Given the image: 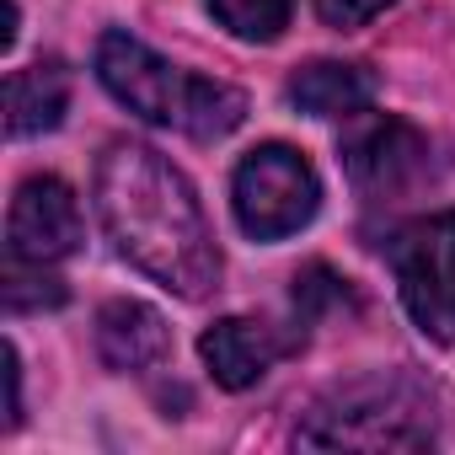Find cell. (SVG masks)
Masks as SVG:
<instances>
[{
  "instance_id": "obj_4",
  "label": "cell",
  "mask_w": 455,
  "mask_h": 455,
  "mask_svg": "<svg viewBox=\"0 0 455 455\" xmlns=\"http://www.w3.org/2000/svg\"><path fill=\"white\" fill-rule=\"evenodd\" d=\"M231 204H236V225L252 242H284L300 225L316 220L322 209V182L311 172V161L295 145H258L231 182Z\"/></svg>"
},
{
  "instance_id": "obj_12",
  "label": "cell",
  "mask_w": 455,
  "mask_h": 455,
  "mask_svg": "<svg viewBox=\"0 0 455 455\" xmlns=\"http://www.w3.org/2000/svg\"><path fill=\"white\" fill-rule=\"evenodd\" d=\"M214 22L242 44H274L290 28L295 0H209Z\"/></svg>"
},
{
  "instance_id": "obj_9",
  "label": "cell",
  "mask_w": 455,
  "mask_h": 455,
  "mask_svg": "<svg viewBox=\"0 0 455 455\" xmlns=\"http://www.w3.org/2000/svg\"><path fill=\"white\" fill-rule=\"evenodd\" d=\"M166 348H172V332H166L161 311H150L140 300H108L97 311V354L108 370H124V375L150 370L166 359Z\"/></svg>"
},
{
  "instance_id": "obj_3",
  "label": "cell",
  "mask_w": 455,
  "mask_h": 455,
  "mask_svg": "<svg viewBox=\"0 0 455 455\" xmlns=\"http://www.w3.org/2000/svg\"><path fill=\"white\" fill-rule=\"evenodd\" d=\"M295 439L306 450H423L434 444V402L407 375H370L316 402Z\"/></svg>"
},
{
  "instance_id": "obj_10",
  "label": "cell",
  "mask_w": 455,
  "mask_h": 455,
  "mask_svg": "<svg viewBox=\"0 0 455 455\" xmlns=\"http://www.w3.org/2000/svg\"><path fill=\"white\" fill-rule=\"evenodd\" d=\"M284 97L311 118H354L375 102V76L348 60H311L290 76Z\"/></svg>"
},
{
  "instance_id": "obj_8",
  "label": "cell",
  "mask_w": 455,
  "mask_h": 455,
  "mask_svg": "<svg viewBox=\"0 0 455 455\" xmlns=\"http://www.w3.org/2000/svg\"><path fill=\"white\" fill-rule=\"evenodd\" d=\"M306 338L300 332H284L274 322H258V316H225L214 322L204 338H198V354L209 364V375L225 386V391H247L258 386L284 354H295Z\"/></svg>"
},
{
  "instance_id": "obj_14",
  "label": "cell",
  "mask_w": 455,
  "mask_h": 455,
  "mask_svg": "<svg viewBox=\"0 0 455 455\" xmlns=\"http://www.w3.org/2000/svg\"><path fill=\"white\" fill-rule=\"evenodd\" d=\"M332 306H348V284H343L332 268H322V263L300 268V274H295V311H300V322H316V316L332 311Z\"/></svg>"
},
{
  "instance_id": "obj_11",
  "label": "cell",
  "mask_w": 455,
  "mask_h": 455,
  "mask_svg": "<svg viewBox=\"0 0 455 455\" xmlns=\"http://www.w3.org/2000/svg\"><path fill=\"white\" fill-rule=\"evenodd\" d=\"M65 108H70V70L60 60H38V65L6 76V134L12 140L60 129Z\"/></svg>"
},
{
  "instance_id": "obj_5",
  "label": "cell",
  "mask_w": 455,
  "mask_h": 455,
  "mask_svg": "<svg viewBox=\"0 0 455 455\" xmlns=\"http://www.w3.org/2000/svg\"><path fill=\"white\" fill-rule=\"evenodd\" d=\"M402 306L423 338L455 343V209L423 214L386 242Z\"/></svg>"
},
{
  "instance_id": "obj_2",
  "label": "cell",
  "mask_w": 455,
  "mask_h": 455,
  "mask_svg": "<svg viewBox=\"0 0 455 455\" xmlns=\"http://www.w3.org/2000/svg\"><path fill=\"white\" fill-rule=\"evenodd\" d=\"M97 81L145 124L161 129H182L188 140H225L231 129H242L247 118V97L225 81H204L188 76L177 65H166L156 49H145L129 33H102L97 44Z\"/></svg>"
},
{
  "instance_id": "obj_6",
  "label": "cell",
  "mask_w": 455,
  "mask_h": 455,
  "mask_svg": "<svg viewBox=\"0 0 455 455\" xmlns=\"http://www.w3.org/2000/svg\"><path fill=\"white\" fill-rule=\"evenodd\" d=\"M343 172L354 193H364L370 204L396 198L428 172V140L402 118L354 113V129L343 134Z\"/></svg>"
},
{
  "instance_id": "obj_16",
  "label": "cell",
  "mask_w": 455,
  "mask_h": 455,
  "mask_svg": "<svg viewBox=\"0 0 455 455\" xmlns=\"http://www.w3.org/2000/svg\"><path fill=\"white\" fill-rule=\"evenodd\" d=\"M22 423V364H17V348L6 343V428Z\"/></svg>"
},
{
  "instance_id": "obj_17",
  "label": "cell",
  "mask_w": 455,
  "mask_h": 455,
  "mask_svg": "<svg viewBox=\"0 0 455 455\" xmlns=\"http://www.w3.org/2000/svg\"><path fill=\"white\" fill-rule=\"evenodd\" d=\"M17 44V0H6V28H0V49Z\"/></svg>"
},
{
  "instance_id": "obj_1",
  "label": "cell",
  "mask_w": 455,
  "mask_h": 455,
  "mask_svg": "<svg viewBox=\"0 0 455 455\" xmlns=\"http://www.w3.org/2000/svg\"><path fill=\"white\" fill-rule=\"evenodd\" d=\"M97 214L118 258L177 300H204L220 290V247L204 204L161 150L134 140L108 145L97 161Z\"/></svg>"
},
{
  "instance_id": "obj_15",
  "label": "cell",
  "mask_w": 455,
  "mask_h": 455,
  "mask_svg": "<svg viewBox=\"0 0 455 455\" xmlns=\"http://www.w3.org/2000/svg\"><path fill=\"white\" fill-rule=\"evenodd\" d=\"M386 6H396V0H316V17L338 33H354L364 22H375Z\"/></svg>"
},
{
  "instance_id": "obj_13",
  "label": "cell",
  "mask_w": 455,
  "mask_h": 455,
  "mask_svg": "<svg viewBox=\"0 0 455 455\" xmlns=\"http://www.w3.org/2000/svg\"><path fill=\"white\" fill-rule=\"evenodd\" d=\"M0 295H6V311H12V316L44 311V306H65V284H60L49 268L12 263V258H6V284H0Z\"/></svg>"
},
{
  "instance_id": "obj_7",
  "label": "cell",
  "mask_w": 455,
  "mask_h": 455,
  "mask_svg": "<svg viewBox=\"0 0 455 455\" xmlns=\"http://www.w3.org/2000/svg\"><path fill=\"white\" fill-rule=\"evenodd\" d=\"M81 247V204L60 177H28L6 214V258L54 268Z\"/></svg>"
}]
</instances>
